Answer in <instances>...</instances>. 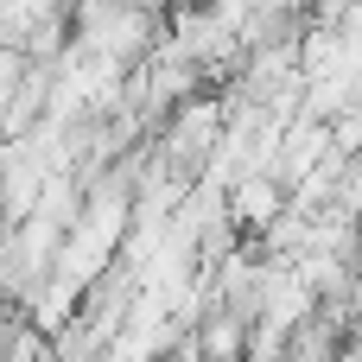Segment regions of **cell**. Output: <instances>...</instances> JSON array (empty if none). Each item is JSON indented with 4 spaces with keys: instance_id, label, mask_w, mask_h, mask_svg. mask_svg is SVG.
<instances>
[{
    "instance_id": "cell-1",
    "label": "cell",
    "mask_w": 362,
    "mask_h": 362,
    "mask_svg": "<svg viewBox=\"0 0 362 362\" xmlns=\"http://www.w3.org/2000/svg\"><path fill=\"white\" fill-rule=\"evenodd\" d=\"M286 210H293V191H286L274 172H248V178L229 185V223H235V235H248V242H261Z\"/></svg>"
},
{
    "instance_id": "cell-2",
    "label": "cell",
    "mask_w": 362,
    "mask_h": 362,
    "mask_svg": "<svg viewBox=\"0 0 362 362\" xmlns=\"http://www.w3.org/2000/svg\"><path fill=\"white\" fill-rule=\"evenodd\" d=\"M191 350H197V362H248L255 325H248L242 312H229V305H210V312L191 325Z\"/></svg>"
},
{
    "instance_id": "cell-3",
    "label": "cell",
    "mask_w": 362,
    "mask_h": 362,
    "mask_svg": "<svg viewBox=\"0 0 362 362\" xmlns=\"http://www.w3.org/2000/svg\"><path fill=\"white\" fill-rule=\"evenodd\" d=\"M325 134H331V153L350 165V159H362V95L356 102H344L331 121H325Z\"/></svg>"
},
{
    "instance_id": "cell-4",
    "label": "cell",
    "mask_w": 362,
    "mask_h": 362,
    "mask_svg": "<svg viewBox=\"0 0 362 362\" xmlns=\"http://www.w3.org/2000/svg\"><path fill=\"white\" fill-rule=\"evenodd\" d=\"M350 267H356V280H362V223H356V248H350Z\"/></svg>"
}]
</instances>
